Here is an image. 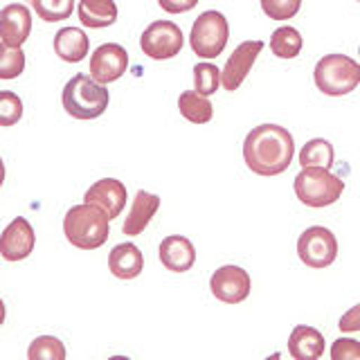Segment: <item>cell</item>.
I'll use <instances>...</instances> for the list:
<instances>
[{
	"label": "cell",
	"mask_w": 360,
	"mask_h": 360,
	"mask_svg": "<svg viewBox=\"0 0 360 360\" xmlns=\"http://www.w3.org/2000/svg\"><path fill=\"white\" fill-rule=\"evenodd\" d=\"M158 255H160V262L167 270L172 273H187V270L194 268L196 264V248L187 236L172 234L162 239L160 248H158Z\"/></svg>",
	"instance_id": "obj_15"
},
{
	"label": "cell",
	"mask_w": 360,
	"mask_h": 360,
	"mask_svg": "<svg viewBox=\"0 0 360 360\" xmlns=\"http://www.w3.org/2000/svg\"><path fill=\"white\" fill-rule=\"evenodd\" d=\"M90 41L79 27H63L54 34V52L65 63H79L86 59Z\"/></svg>",
	"instance_id": "obj_19"
},
{
	"label": "cell",
	"mask_w": 360,
	"mask_h": 360,
	"mask_svg": "<svg viewBox=\"0 0 360 360\" xmlns=\"http://www.w3.org/2000/svg\"><path fill=\"white\" fill-rule=\"evenodd\" d=\"M34 245H37V234L30 225L27 219L16 217L7 228L3 230L0 236V255L7 262H22L34 252Z\"/></svg>",
	"instance_id": "obj_12"
},
{
	"label": "cell",
	"mask_w": 360,
	"mask_h": 360,
	"mask_svg": "<svg viewBox=\"0 0 360 360\" xmlns=\"http://www.w3.org/2000/svg\"><path fill=\"white\" fill-rule=\"evenodd\" d=\"M0 79H16L25 70V54L20 48H0Z\"/></svg>",
	"instance_id": "obj_27"
},
{
	"label": "cell",
	"mask_w": 360,
	"mask_h": 360,
	"mask_svg": "<svg viewBox=\"0 0 360 360\" xmlns=\"http://www.w3.org/2000/svg\"><path fill=\"white\" fill-rule=\"evenodd\" d=\"M108 214L90 202H82L68 210L63 219V234L79 250H97L108 239Z\"/></svg>",
	"instance_id": "obj_2"
},
{
	"label": "cell",
	"mask_w": 360,
	"mask_h": 360,
	"mask_svg": "<svg viewBox=\"0 0 360 360\" xmlns=\"http://www.w3.org/2000/svg\"><path fill=\"white\" fill-rule=\"evenodd\" d=\"M158 5H160L167 14H185V11H191L198 0H158Z\"/></svg>",
	"instance_id": "obj_32"
},
{
	"label": "cell",
	"mask_w": 360,
	"mask_h": 360,
	"mask_svg": "<svg viewBox=\"0 0 360 360\" xmlns=\"http://www.w3.org/2000/svg\"><path fill=\"white\" fill-rule=\"evenodd\" d=\"M295 196L307 207H329L340 200L345 191V180L333 176L324 167H302V172L295 176Z\"/></svg>",
	"instance_id": "obj_5"
},
{
	"label": "cell",
	"mask_w": 360,
	"mask_h": 360,
	"mask_svg": "<svg viewBox=\"0 0 360 360\" xmlns=\"http://www.w3.org/2000/svg\"><path fill=\"white\" fill-rule=\"evenodd\" d=\"M108 268L117 279H135L144 270V255L135 243H120L108 255Z\"/></svg>",
	"instance_id": "obj_18"
},
{
	"label": "cell",
	"mask_w": 360,
	"mask_h": 360,
	"mask_svg": "<svg viewBox=\"0 0 360 360\" xmlns=\"http://www.w3.org/2000/svg\"><path fill=\"white\" fill-rule=\"evenodd\" d=\"M32 32V11L20 5L11 3L0 11V43L5 48H20L30 39Z\"/></svg>",
	"instance_id": "obj_14"
},
{
	"label": "cell",
	"mask_w": 360,
	"mask_h": 360,
	"mask_svg": "<svg viewBox=\"0 0 360 360\" xmlns=\"http://www.w3.org/2000/svg\"><path fill=\"white\" fill-rule=\"evenodd\" d=\"M194 86H196V93L200 95H214L221 86V70L214 63H198L194 68Z\"/></svg>",
	"instance_id": "obj_26"
},
{
	"label": "cell",
	"mask_w": 360,
	"mask_h": 360,
	"mask_svg": "<svg viewBox=\"0 0 360 360\" xmlns=\"http://www.w3.org/2000/svg\"><path fill=\"white\" fill-rule=\"evenodd\" d=\"M183 30L172 20H155L142 32L140 48L142 52L153 61H167L174 59L183 50Z\"/></svg>",
	"instance_id": "obj_8"
},
{
	"label": "cell",
	"mask_w": 360,
	"mask_h": 360,
	"mask_svg": "<svg viewBox=\"0 0 360 360\" xmlns=\"http://www.w3.org/2000/svg\"><path fill=\"white\" fill-rule=\"evenodd\" d=\"M61 101L65 112L72 115L75 120H95L99 115H104L110 95L106 86L95 82L90 75H75L63 86Z\"/></svg>",
	"instance_id": "obj_3"
},
{
	"label": "cell",
	"mask_w": 360,
	"mask_h": 360,
	"mask_svg": "<svg viewBox=\"0 0 360 360\" xmlns=\"http://www.w3.org/2000/svg\"><path fill=\"white\" fill-rule=\"evenodd\" d=\"M77 14L84 27L101 30L117 20V5L112 0H82L77 7Z\"/></svg>",
	"instance_id": "obj_20"
},
{
	"label": "cell",
	"mask_w": 360,
	"mask_h": 360,
	"mask_svg": "<svg viewBox=\"0 0 360 360\" xmlns=\"http://www.w3.org/2000/svg\"><path fill=\"white\" fill-rule=\"evenodd\" d=\"M333 360H358L360 358V342L354 338H338L331 347Z\"/></svg>",
	"instance_id": "obj_30"
},
{
	"label": "cell",
	"mask_w": 360,
	"mask_h": 360,
	"mask_svg": "<svg viewBox=\"0 0 360 360\" xmlns=\"http://www.w3.org/2000/svg\"><path fill=\"white\" fill-rule=\"evenodd\" d=\"M302 45H304L302 34L290 25L277 27L273 32V37H270V52L277 59H295L302 52Z\"/></svg>",
	"instance_id": "obj_22"
},
{
	"label": "cell",
	"mask_w": 360,
	"mask_h": 360,
	"mask_svg": "<svg viewBox=\"0 0 360 360\" xmlns=\"http://www.w3.org/2000/svg\"><path fill=\"white\" fill-rule=\"evenodd\" d=\"M297 257L304 266L324 270L338 259V239L324 225L307 228L297 239Z\"/></svg>",
	"instance_id": "obj_7"
},
{
	"label": "cell",
	"mask_w": 360,
	"mask_h": 360,
	"mask_svg": "<svg viewBox=\"0 0 360 360\" xmlns=\"http://www.w3.org/2000/svg\"><path fill=\"white\" fill-rule=\"evenodd\" d=\"M127 187H124L122 180L117 178H101L95 185H90L88 191L84 194V202H90V205L101 207L108 219H117L122 210L127 207Z\"/></svg>",
	"instance_id": "obj_13"
},
{
	"label": "cell",
	"mask_w": 360,
	"mask_h": 360,
	"mask_svg": "<svg viewBox=\"0 0 360 360\" xmlns=\"http://www.w3.org/2000/svg\"><path fill=\"white\" fill-rule=\"evenodd\" d=\"M288 354L295 360H318L324 354V335L307 324H297L288 338Z\"/></svg>",
	"instance_id": "obj_17"
},
{
	"label": "cell",
	"mask_w": 360,
	"mask_h": 360,
	"mask_svg": "<svg viewBox=\"0 0 360 360\" xmlns=\"http://www.w3.org/2000/svg\"><path fill=\"white\" fill-rule=\"evenodd\" d=\"M338 326H340L342 333H358L360 331V304L349 309L340 318V322H338Z\"/></svg>",
	"instance_id": "obj_31"
},
{
	"label": "cell",
	"mask_w": 360,
	"mask_h": 360,
	"mask_svg": "<svg viewBox=\"0 0 360 360\" xmlns=\"http://www.w3.org/2000/svg\"><path fill=\"white\" fill-rule=\"evenodd\" d=\"M22 117V101L11 90L0 93V127H14Z\"/></svg>",
	"instance_id": "obj_28"
},
{
	"label": "cell",
	"mask_w": 360,
	"mask_h": 360,
	"mask_svg": "<svg viewBox=\"0 0 360 360\" xmlns=\"http://www.w3.org/2000/svg\"><path fill=\"white\" fill-rule=\"evenodd\" d=\"M158 210H160V196L151 194V191L140 189L138 194L133 196L131 210L127 214V221H124V225H122L124 234H127V236L142 234L146 228H149V223L153 221Z\"/></svg>",
	"instance_id": "obj_16"
},
{
	"label": "cell",
	"mask_w": 360,
	"mask_h": 360,
	"mask_svg": "<svg viewBox=\"0 0 360 360\" xmlns=\"http://www.w3.org/2000/svg\"><path fill=\"white\" fill-rule=\"evenodd\" d=\"M358 54H360V48H358Z\"/></svg>",
	"instance_id": "obj_33"
},
{
	"label": "cell",
	"mask_w": 360,
	"mask_h": 360,
	"mask_svg": "<svg viewBox=\"0 0 360 360\" xmlns=\"http://www.w3.org/2000/svg\"><path fill=\"white\" fill-rule=\"evenodd\" d=\"M178 110H180V115L191 124H207L214 115L212 101L205 95L196 93V90H185V93L178 97Z\"/></svg>",
	"instance_id": "obj_21"
},
{
	"label": "cell",
	"mask_w": 360,
	"mask_h": 360,
	"mask_svg": "<svg viewBox=\"0 0 360 360\" xmlns=\"http://www.w3.org/2000/svg\"><path fill=\"white\" fill-rule=\"evenodd\" d=\"M37 16L45 22H59L72 16L75 0H32Z\"/></svg>",
	"instance_id": "obj_25"
},
{
	"label": "cell",
	"mask_w": 360,
	"mask_h": 360,
	"mask_svg": "<svg viewBox=\"0 0 360 360\" xmlns=\"http://www.w3.org/2000/svg\"><path fill=\"white\" fill-rule=\"evenodd\" d=\"M262 50H264V41H243L241 45H236V50L230 54V59L225 61V68L221 70V86L234 93L245 82L248 72L252 70Z\"/></svg>",
	"instance_id": "obj_11"
},
{
	"label": "cell",
	"mask_w": 360,
	"mask_h": 360,
	"mask_svg": "<svg viewBox=\"0 0 360 360\" xmlns=\"http://www.w3.org/2000/svg\"><path fill=\"white\" fill-rule=\"evenodd\" d=\"M302 0H262V9L273 20H288L300 11Z\"/></svg>",
	"instance_id": "obj_29"
},
{
	"label": "cell",
	"mask_w": 360,
	"mask_h": 360,
	"mask_svg": "<svg viewBox=\"0 0 360 360\" xmlns=\"http://www.w3.org/2000/svg\"><path fill=\"white\" fill-rule=\"evenodd\" d=\"M230 39V25L221 11L207 9L194 20L189 34V43L194 54H198L200 59H217L219 54H223L225 45Z\"/></svg>",
	"instance_id": "obj_6"
},
{
	"label": "cell",
	"mask_w": 360,
	"mask_h": 360,
	"mask_svg": "<svg viewBox=\"0 0 360 360\" xmlns=\"http://www.w3.org/2000/svg\"><path fill=\"white\" fill-rule=\"evenodd\" d=\"M295 155V140L279 124H259L243 140V160L257 176L284 174Z\"/></svg>",
	"instance_id": "obj_1"
},
{
	"label": "cell",
	"mask_w": 360,
	"mask_h": 360,
	"mask_svg": "<svg viewBox=\"0 0 360 360\" xmlns=\"http://www.w3.org/2000/svg\"><path fill=\"white\" fill-rule=\"evenodd\" d=\"M129 68V52L117 43H104L90 56V77L101 86L117 82Z\"/></svg>",
	"instance_id": "obj_10"
},
{
	"label": "cell",
	"mask_w": 360,
	"mask_h": 360,
	"mask_svg": "<svg viewBox=\"0 0 360 360\" xmlns=\"http://www.w3.org/2000/svg\"><path fill=\"white\" fill-rule=\"evenodd\" d=\"M300 165L302 167L331 169L333 167V144L329 140H324V138L309 140L300 151Z\"/></svg>",
	"instance_id": "obj_23"
},
{
	"label": "cell",
	"mask_w": 360,
	"mask_h": 360,
	"mask_svg": "<svg viewBox=\"0 0 360 360\" xmlns=\"http://www.w3.org/2000/svg\"><path fill=\"white\" fill-rule=\"evenodd\" d=\"M250 288H252L250 275L241 266H221L210 277L212 295L225 304H241L250 295Z\"/></svg>",
	"instance_id": "obj_9"
},
{
	"label": "cell",
	"mask_w": 360,
	"mask_h": 360,
	"mask_svg": "<svg viewBox=\"0 0 360 360\" xmlns=\"http://www.w3.org/2000/svg\"><path fill=\"white\" fill-rule=\"evenodd\" d=\"M358 3H360V0H358Z\"/></svg>",
	"instance_id": "obj_34"
},
{
	"label": "cell",
	"mask_w": 360,
	"mask_h": 360,
	"mask_svg": "<svg viewBox=\"0 0 360 360\" xmlns=\"http://www.w3.org/2000/svg\"><path fill=\"white\" fill-rule=\"evenodd\" d=\"M30 360H65V347L59 338L54 335H39L34 338L27 349Z\"/></svg>",
	"instance_id": "obj_24"
},
{
	"label": "cell",
	"mask_w": 360,
	"mask_h": 360,
	"mask_svg": "<svg viewBox=\"0 0 360 360\" xmlns=\"http://www.w3.org/2000/svg\"><path fill=\"white\" fill-rule=\"evenodd\" d=\"M315 86L329 97H342L360 86V63L347 54H324L313 70Z\"/></svg>",
	"instance_id": "obj_4"
}]
</instances>
